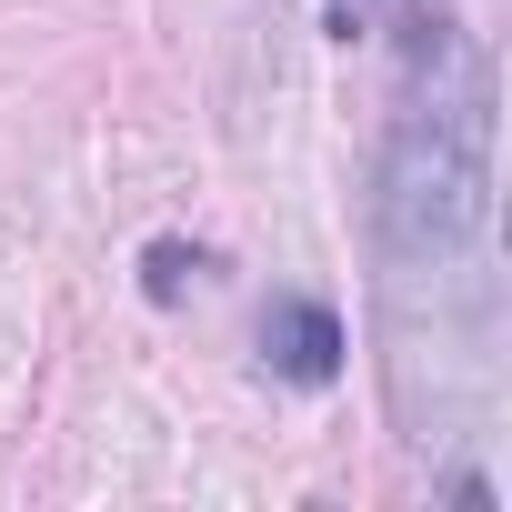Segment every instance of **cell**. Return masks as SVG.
Instances as JSON below:
<instances>
[{
  "label": "cell",
  "instance_id": "cell-2",
  "mask_svg": "<svg viewBox=\"0 0 512 512\" xmlns=\"http://www.w3.org/2000/svg\"><path fill=\"white\" fill-rule=\"evenodd\" d=\"M322 21H332V41H362L382 21V0H322Z\"/></svg>",
  "mask_w": 512,
  "mask_h": 512
},
{
  "label": "cell",
  "instance_id": "cell-1",
  "mask_svg": "<svg viewBox=\"0 0 512 512\" xmlns=\"http://www.w3.org/2000/svg\"><path fill=\"white\" fill-rule=\"evenodd\" d=\"M262 362H272L282 382H332V372H342V322H332L322 302H272V312H262Z\"/></svg>",
  "mask_w": 512,
  "mask_h": 512
},
{
  "label": "cell",
  "instance_id": "cell-3",
  "mask_svg": "<svg viewBox=\"0 0 512 512\" xmlns=\"http://www.w3.org/2000/svg\"><path fill=\"white\" fill-rule=\"evenodd\" d=\"M171 292H181V251L161 241V251H151V302H171Z\"/></svg>",
  "mask_w": 512,
  "mask_h": 512
}]
</instances>
